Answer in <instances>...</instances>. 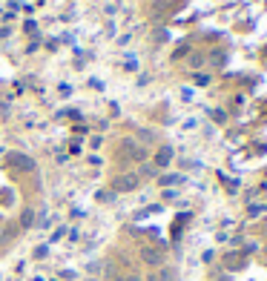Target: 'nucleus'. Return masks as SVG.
Segmentation results:
<instances>
[{"label": "nucleus", "instance_id": "f257e3e1", "mask_svg": "<svg viewBox=\"0 0 267 281\" xmlns=\"http://www.w3.org/2000/svg\"><path fill=\"white\" fill-rule=\"evenodd\" d=\"M6 166L9 169H17V172H32L35 169V161L23 152H9L6 155Z\"/></svg>", "mask_w": 267, "mask_h": 281}, {"label": "nucleus", "instance_id": "f03ea898", "mask_svg": "<svg viewBox=\"0 0 267 281\" xmlns=\"http://www.w3.org/2000/svg\"><path fill=\"white\" fill-rule=\"evenodd\" d=\"M135 187H138V178L135 175H124L115 181V189H124V192H129V189H135Z\"/></svg>", "mask_w": 267, "mask_h": 281}, {"label": "nucleus", "instance_id": "7ed1b4c3", "mask_svg": "<svg viewBox=\"0 0 267 281\" xmlns=\"http://www.w3.org/2000/svg\"><path fill=\"white\" fill-rule=\"evenodd\" d=\"M144 261H150V264H161V253H155V250H144Z\"/></svg>", "mask_w": 267, "mask_h": 281}, {"label": "nucleus", "instance_id": "20e7f679", "mask_svg": "<svg viewBox=\"0 0 267 281\" xmlns=\"http://www.w3.org/2000/svg\"><path fill=\"white\" fill-rule=\"evenodd\" d=\"M32 221H35V215H32V210H26L23 212V221H20V224H23V227H32Z\"/></svg>", "mask_w": 267, "mask_h": 281}, {"label": "nucleus", "instance_id": "39448f33", "mask_svg": "<svg viewBox=\"0 0 267 281\" xmlns=\"http://www.w3.org/2000/svg\"><path fill=\"white\" fill-rule=\"evenodd\" d=\"M124 281H141V279H135V276H129V279H124Z\"/></svg>", "mask_w": 267, "mask_h": 281}]
</instances>
